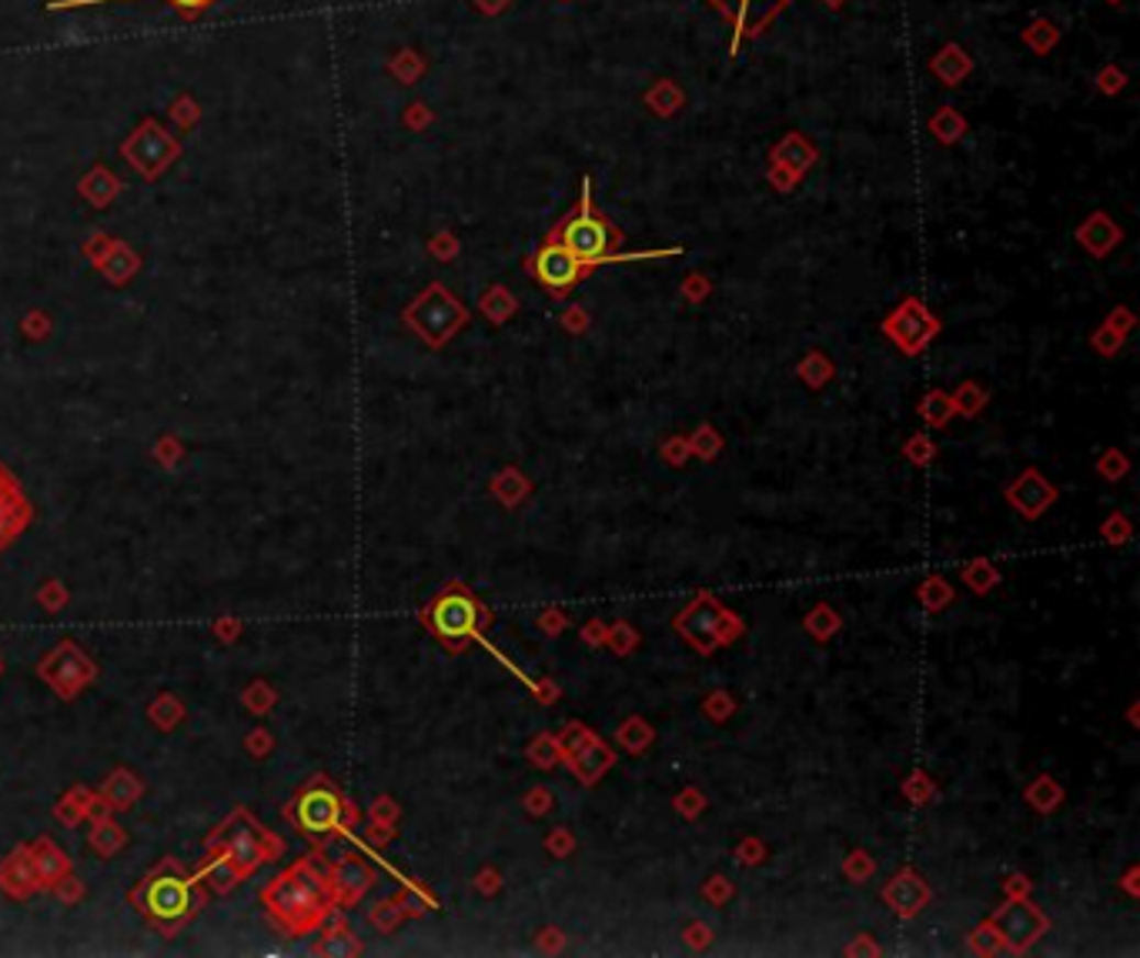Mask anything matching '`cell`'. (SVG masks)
Returning a JSON list of instances; mask_svg holds the SVG:
<instances>
[{
  "instance_id": "1",
  "label": "cell",
  "mask_w": 1140,
  "mask_h": 958,
  "mask_svg": "<svg viewBox=\"0 0 1140 958\" xmlns=\"http://www.w3.org/2000/svg\"><path fill=\"white\" fill-rule=\"evenodd\" d=\"M262 902L275 925H281L288 935H308L314 932L332 912V892H329V876L321 872L314 858H301L291 868L265 885Z\"/></svg>"
},
{
  "instance_id": "2",
  "label": "cell",
  "mask_w": 1140,
  "mask_h": 958,
  "mask_svg": "<svg viewBox=\"0 0 1140 958\" xmlns=\"http://www.w3.org/2000/svg\"><path fill=\"white\" fill-rule=\"evenodd\" d=\"M552 237H555L568 254H573L576 260H583L586 268H596V265H602V260H612V257H616V247L622 244V234H619L602 214L593 211L589 181H583V201H579V208L552 231Z\"/></svg>"
},
{
  "instance_id": "3",
  "label": "cell",
  "mask_w": 1140,
  "mask_h": 958,
  "mask_svg": "<svg viewBox=\"0 0 1140 958\" xmlns=\"http://www.w3.org/2000/svg\"><path fill=\"white\" fill-rule=\"evenodd\" d=\"M134 902L161 928H171V925H178L181 918H188L195 912L191 909L195 905L191 882H188V876L181 872L178 865H165V868H157L154 876H147L144 885L134 892Z\"/></svg>"
},
{
  "instance_id": "4",
  "label": "cell",
  "mask_w": 1140,
  "mask_h": 958,
  "mask_svg": "<svg viewBox=\"0 0 1140 958\" xmlns=\"http://www.w3.org/2000/svg\"><path fill=\"white\" fill-rule=\"evenodd\" d=\"M425 622L445 645H462L482 632V625L488 622V612L478 604V598L472 591H465L462 584H449L429 604Z\"/></svg>"
},
{
  "instance_id": "5",
  "label": "cell",
  "mask_w": 1140,
  "mask_h": 958,
  "mask_svg": "<svg viewBox=\"0 0 1140 958\" xmlns=\"http://www.w3.org/2000/svg\"><path fill=\"white\" fill-rule=\"evenodd\" d=\"M218 842H221V851L231 858V865L237 868L241 876L255 872V868H258L262 861H272V858H278V851H281V842L272 838L248 812H234V815L221 825Z\"/></svg>"
},
{
  "instance_id": "6",
  "label": "cell",
  "mask_w": 1140,
  "mask_h": 958,
  "mask_svg": "<svg viewBox=\"0 0 1140 958\" xmlns=\"http://www.w3.org/2000/svg\"><path fill=\"white\" fill-rule=\"evenodd\" d=\"M291 818L298 825L301 835L308 838H329L342 828V822L348 818V805L345 799L335 792V786H329L324 778H314L301 789V795L295 799Z\"/></svg>"
},
{
  "instance_id": "7",
  "label": "cell",
  "mask_w": 1140,
  "mask_h": 958,
  "mask_svg": "<svg viewBox=\"0 0 1140 958\" xmlns=\"http://www.w3.org/2000/svg\"><path fill=\"white\" fill-rule=\"evenodd\" d=\"M409 321L412 327L429 341V344H445L465 321V311L455 304V298L445 291V288H429L409 311Z\"/></svg>"
},
{
  "instance_id": "8",
  "label": "cell",
  "mask_w": 1140,
  "mask_h": 958,
  "mask_svg": "<svg viewBox=\"0 0 1140 958\" xmlns=\"http://www.w3.org/2000/svg\"><path fill=\"white\" fill-rule=\"evenodd\" d=\"M529 271L535 275V281L542 285V288H549V291H568V288H576L586 275H589V268L583 265V260H576L573 254H568L552 234L545 237V244L535 250V257L529 260Z\"/></svg>"
},
{
  "instance_id": "9",
  "label": "cell",
  "mask_w": 1140,
  "mask_h": 958,
  "mask_svg": "<svg viewBox=\"0 0 1140 958\" xmlns=\"http://www.w3.org/2000/svg\"><path fill=\"white\" fill-rule=\"evenodd\" d=\"M709 4L737 27V37H750L766 27L789 0H709Z\"/></svg>"
},
{
  "instance_id": "10",
  "label": "cell",
  "mask_w": 1140,
  "mask_h": 958,
  "mask_svg": "<svg viewBox=\"0 0 1140 958\" xmlns=\"http://www.w3.org/2000/svg\"><path fill=\"white\" fill-rule=\"evenodd\" d=\"M997 932H1000V942L1010 945L1014 951H1023L1027 945H1033L1043 932V918L1037 909L1023 905V902H1014L1007 905L1004 912H997V918L990 922Z\"/></svg>"
},
{
  "instance_id": "11",
  "label": "cell",
  "mask_w": 1140,
  "mask_h": 958,
  "mask_svg": "<svg viewBox=\"0 0 1140 958\" xmlns=\"http://www.w3.org/2000/svg\"><path fill=\"white\" fill-rule=\"evenodd\" d=\"M886 331L893 334V341H900L904 344V352H920V347L930 341V334L937 331V321L917 304V301H910L900 314H893L889 318V324H886Z\"/></svg>"
},
{
  "instance_id": "12",
  "label": "cell",
  "mask_w": 1140,
  "mask_h": 958,
  "mask_svg": "<svg viewBox=\"0 0 1140 958\" xmlns=\"http://www.w3.org/2000/svg\"><path fill=\"white\" fill-rule=\"evenodd\" d=\"M722 625H726V612H722V608H719L716 601H709V598H699V601L689 608V612L683 615V622H679V628H683V632L689 635V642L699 645V648L716 645V642L722 638Z\"/></svg>"
},
{
  "instance_id": "13",
  "label": "cell",
  "mask_w": 1140,
  "mask_h": 958,
  "mask_svg": "<svg viewBox=\"0 0 1140 958\" xmlns=\"http://www.w3.org/2000/svg\"><path fill=\"white\" fill-rule=\"evenodd\" d=\"M883 899H886V905H889L893 912H897V915L914 918V915L930 902V889H927V882H923L917 872H900L897 879H893V882L886 885Z\"/></svg>"
},
{
  "instance_id": "14",
  "label": "cell",
  "mask_w": 1140,
  "mask_h": 958,
  "mask_svg": "<svg viewBox=\"0 0 1140 958\" xmlns=\"http://www.w3.org/2000/svg\"><path fill=\"white\" fill-rule=\"evenodd\" d=\"M372 885V868H365L358 858H345L332 868L329 876V892L335 905H348L355 899H362V892Z\"/></svg>"
},
{
  "instance_id": "15",
  "label": "cell",
  "mask_w": 1140,
  "mask_h": 958,
  "mask_svg": "<svg viewBox=\"0 0 1140 958\" xmlns=\"http://www.w3.org/2000/svg\"><path fill=\"white\" fill-rule=\"evenodd\" d=\"M31 865H34L37 882H44V885H54V882H60V879L67 876V858H64V851H60L57 845H51L47 838L34 845Z\"/></svg>"
},
{
  "instance_id": "16",
  "label": "cell",
  "mask_w": 1140,
  "mask_h": 958,
  "mask_svg": "<svg viewBox=\"0 0 1140 958\" xmlns=\"http://www.w3.org/2000/svg\"><path fill=\"white\" fill-rule=\"evenodd\" d=\"M573 751H576L573 768H576V775L586 781V786H593V781L612 765V751H609L602 742H596V738H586V745H583V748H573Z\"/></svg>"
},
{
  "instance_id": "17",
  "label": "cell",
  "mask_w": 1140,
  "mask_h": 958,
  "mask_svg": "<svg viewBox=\"0 0 1140 958\" xmlns=\"http://www.w3.org/2000/svg\"><path fill=\"white\" fill-rule=\"evenodd\" d=\"M151 134H154V131L147 127V131H144L137 141H131V144H128V154L134 157L131 164H134V167H141V170H147V174H154L161 164H168V160H165V157H168L165 141L157 137V141H154V147H151Z\"/></svg>"
},
{
  "instance_id": "18",
  "label": "cell",
  "mask_w": 1140,
  "mask_h": 958,
  "mask_svg": "<svg viewBox=\"0 0 1140 958\" xmlns=\"http://www.w3.org/2000/svg\"><path fill=\"white\" fill-rule=\"evenodd\" d=\"M31 521V504L24 501L21 508H11V511H0V552H4L21 532L24 525Z\"/></svg>"
},
{
  "instance_id": "19",
  "label": "cell",
  "mask_w": 1140,
  "mask_h": 958,
  "mask_svg": "<svg viewBox=\"0 0 1140 958\" xmlns=\"http://www.w3.org/2000/svg\"><path fill=\"white\" fill-rule=\"evenodd\" d=\"M237 876H241V872H237V868L231 865V858H228L224 851L218 855V865H211V868H208L211 889H218V892H228V889L237 882Z\"/></svg>"
},
{
  "instance_id": "20",
  "label": "cell",
  "mask_w": 1140,
  "mask_h": 958,
  "mask_svg": "<svg viewBox=\"0 0 1140 958\" xmlns=\"http://www.w3.org/2000/svg\"><path fill=\"white\" fill-rule=\"evenodd\" d=\"M21 504H24V498H21L18 484H14V478L0 468V511H11V508H21Z\"/></svg>"
},
{
  "instance_id": "21",
  "label": "cell",
  "mask_w": 1140,
  "mask_h": 958,
  "mask_svg": "<svg viewBox=\"0 0 1140 958\" xmlns=\"http://www.w3.org/2000/svg\"><path fill=\"white\" fill-rule=\"evenodd\" d=\"M95 4H111V0H54L51 11H64V8H95ZM181 8H204L211 0H175Z\"/></svg>"
},
{
  "instance_id": "22",
  "label": "cell",
  "mask_w": 1140,
  "mask_h": 958,
  "mask_svg": "<svg viewBox=\"0 0 1140 958\" xmlns=\"http://www.w3.org/2000/svg\"><path fill=\"white\" fill-rule=\"evenodd\" d=\"M973 948H981V951H994V948H997V942H994V925H984V928L973 932Z\"/></svg>"
},
{
  "instance_id": "23",
  "label": "cell",
  "mask_w": 1140,
  "mask_h": 958,
  "mask_svg": "<svg viewBox=\"0 0 1140 958\" xmlns=\"http://www.w3.org/2000/svg\"><path fill=\"white\" fill-rule=\"evenodd\" d=\"M947 411H950V404L943 401V394H930V401L923 404V414H930L933 421H943Z\"/></svg>"
}]
</instances>
